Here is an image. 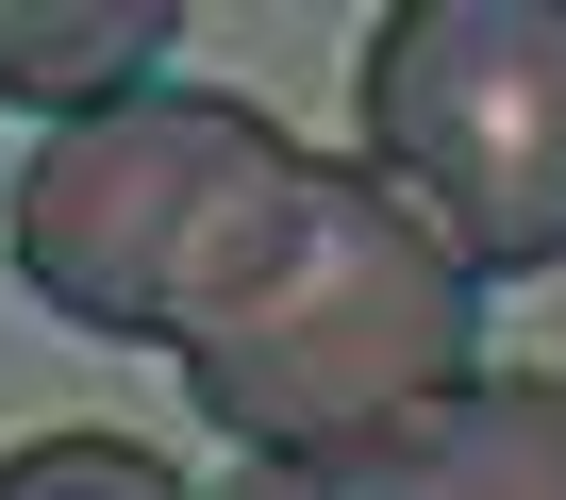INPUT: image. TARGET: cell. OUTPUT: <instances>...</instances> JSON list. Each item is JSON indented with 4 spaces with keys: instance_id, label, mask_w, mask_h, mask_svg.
<instances>
[{
    "instance_id": "1",
    "label": "cell",
    "mask_w": 566,
    "mask_h": 500,
    "mask_svg": "<svg viewBox=\"0 0 566 500\" xmlns=\"http://www.w3.org/2000/svg\"><path fill=\"white\" fill-rule=\"evenodd\" d=\"M0 250L67 334L167 351L250 467L384 434L483 367V284L417 233V200L217 84L67 117L0 184Z\"/></svg>"
},
{
    "instance_id": "2",
    "label": "cell",
    "mask_w": 566,
    "mask_h": 500,
    "mask_svg": "<svg viewBox=\"0 0 566 500\" xmlns=\"http://www.w3.org/2000/svg\"><path fill=\"white\" fill-rule=\"evenodd\" d=\"M367 167L467 284L566 268V0H400L350 51Z\"/></svg>"
},
{
    "instance_id": "3",
    "label": "cell",
    "mask_w": 566,
    "mask_h": 500,
    "mask_svg": "<svg viewBox=\"0 0 566 500\" xmlns=\"http://www.w3.org/2000/svg\"><path fill=\"white\" fill-rule=\"evenodd\" d=\"M233 500H566V384L549 367H467L450 400H417L384 434L233 467Z\"/></svg>"
},
{
    "instance_id": "4",
    "label": "cell",
    "mask_w": 566,
    "mask_h": 500,
    "mask_svg": "<svg viewBox=\"0 0 566 500\" xmlns=\"http://www.w3.org/2000/svg\"><path fill=\"white\" fill-rule=\"evenodd\" d=\"M167 51H184L167 0H0V101H51V134L150 101Z\"/></svg>"
},
{
    "instance_id": "5",
    "label": "cell",
    "mask_w": 566,
    "mask_h": 500,
    "mask_svg": "<svg viewBox=\"0 0 566 500\" xmlns=\"http://www.w3.org/2000/svg\"><path fill=\"white\" fill-rule=\"evenodd\" d=\"M0 500H200V483L134 434H34V450H0Z\"/></svg>"
}]
</instances>
